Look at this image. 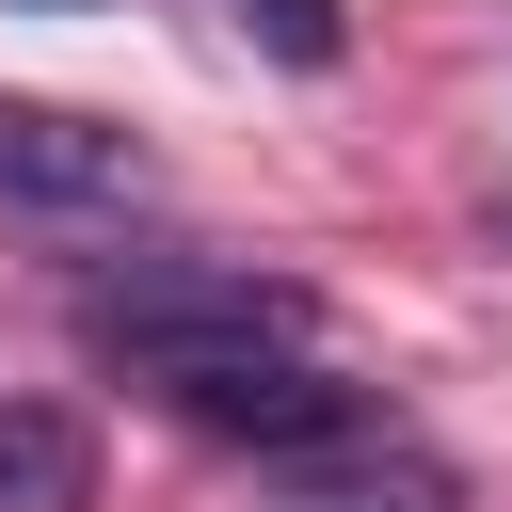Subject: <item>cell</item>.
<instances>
[{
  "label": "cell",
  "instance_id": "8992f818",
  "mask_svg": "<svg viewBox=\"0 0 512 512\" xmlns=\"http://www.w3.org/2000/svg\"><path fill=\"white\" fill-rule=\"evenodd\" d=\"M224 32H240V48H272V64H304V80L352 48V16H336V0H224Z\"/></svg>",
  "mask_w": 512,
  "mask_h": 512
},
{
  "label": "cell",
  "instance_id": "5b68a950",
  "mask_svg": "<svg viewBox=\"0 0 512 512\" xmlns=\"http://www.w3.org/2000/svg\"><path fill=\"white\" fill-rule=\"evenodd\" d=\"M288 512H464V480H448L432 448H400V432H384V448H352V464H304V480H288Z\"/></svg>",
  "mask_w": 512,
  "mask_h": 512
},
{
  "label": "cell",
  "instance_id": "3957f363",
  "mask_svg": "<svg viewBox=\"0 0 512 512\" xmlns=\"http://www.w3.org/2000/svg\"><path fill=\"white\" fill-rule=\"evenodd\" d=\"M0 192L16 208H112V192H144V144L64 112V96H0Z\"/></svg>",
  "mask_w": 512,
  "mask_h": 512
},
{
  "label": "cell",
  "instance_id": "7a4b0ae2",
  "mask_svg": "<svg viewBox=\"0 0 512 512\" xmlns=\"http://www.w3.org/2000/svg\"><path fill=\"white\" fill-rule=\"evenodd\" d=\"M208 448H256V464H352V448H384V400L352 384V368H320V352H224V368H176L160 384Z\"/></svg>",
  "mask_w": 512,
  "mask_h": 512
},
{
  "label": "cell",
  "instance_id": "277c9868",
  "mask_svg": "<svg viewBox=\"0 0 512 512\" xmlns=\"http://www.w3.org/2000/svg\"><path fill=\"white\" fill-rule=\"evenodd\" d=\"M0 512H96V432L64 400H0Z\"/></svg>",
  "mask_w": 512,
  "mask_h": 512
},
{
  "label": "cell",
  "instance_id": "52a82bcc",
  "mask_svg": "<svg viewBox=\"0 0 512 512\" xmlns=\"http://www.w3.org/2000/svg\"><path fill=\"white\" fill-rule=\"evenodd\" d=\"M0 16H96V0H0Z\"/></svg>",
  "mask_w": 512,
  "mask_h": 512
},
{
  "label": "cell",
  "instance_id": "6da1fadb",
  "mask_svg": "<svg viewBox=\"0 0 512 512\" xmlns=\"http://www.w3.org/2000/svg\"><path fill=\"white\" fill-rule=\"evenodd\" d=\"M80 320H96V352H128V384H176V368H224V352H304V288L256 272V256H192V240L112 256L80 288Z\"/></svg>",
  "mask_w": 512,
  "mask_h": 512
}]
</instances>
